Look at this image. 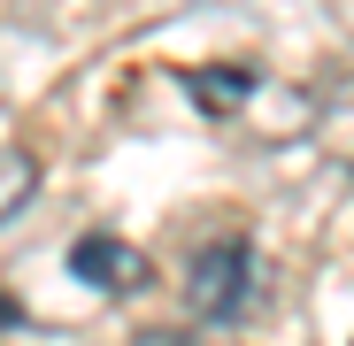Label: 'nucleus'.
Wrapping results in <instances>:
<instances>
[{
    "label": "nucleus",
    "mask_w": 354,
    "mask_h": 346,
    "mask_svg": "<svg viewBox=\"0 0 354 346\" xmlns=\"http://www.w3.org/2000/svg\"><path fill=\"white\" fill-rule=\"evenodd\" d=\"M254 285H262V262H254L247 239H208L185 262V285H177V293H185V308L201 323H239L254 308Z\"/></svg>",
    "instance_id": "nucleus-1"
},
{
    "label": "nucleus",
    "mask_w": 354,
    "mask_h": 346,
    "mask_svg": "<svg viewBox=\"0 0 354 346\" xmlns=\"http://www.w3.org/2000/svg\"><path fill=\"white\" fill-rule=\"evenodd\" d=\"M70 277L93 285V293H108V300H124V293H147L154 285V262L131 239H115V231H85V239L70 247Z\"/></svg>",
    "instance_id": "nucleus-2"
},
{
    "label": "nucleus",
    "mask_w": 354,
    "mask_h": 346,
    "mask_svg": "<svg viewBox=\"0 0 354 346\" xmlns=\"http://www.w3.org/2000/svg\"><path fill=\"white\" fill-rule=\"evenodd\" d=\"M31 193H39V162H31L24 146H0V223L24 215V208H31Z\"/></svg>",
    "instance_id": "nucleus-3"
},
{
    "label": "nucleus",
    "mask_w": 354,
    "mask_h": 346,
    "mask_svg": "<svg viewBox=\"0 0 354 346\" xmlns=\"http://www.w3.org/2000/svg\"><path fill=\"white\" fill-rule=\"evenodd\" d=\"M185 85L201 93V108H247V93H254V77L247 70H185Z\"/></svg>",
    "instance_id": "nucleus-4"
},
{
    "label": "nucleus",
    "mask_w": 354,
    "mask_h": 346,
    "mask_svg": "<svg viewBox=\"0 0 354 346\" xmlns=\"http://www.w3.org/2000/svg\"><path fill=\"white\" fill-rule=\"evenodd\" d=\"M8 323H16V300H8V293H0V331H8Z\"/></svg>",
    "instance_id": "nucleus-5"
}]
</instances>
